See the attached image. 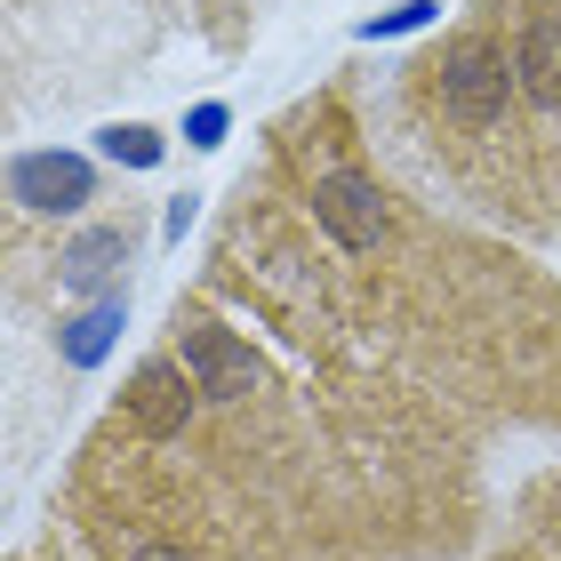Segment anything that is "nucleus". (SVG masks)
Segmentation results:
<instances>
[{"mask_svg":"<svg viewBox=\"0 0 561 561\" xmlns=\"http://www.w3.org/2000/svg\"><path fill=\"white\" fill-rule=\"evenodd\" d=\"M185 377H193V386L209 393V401H241L249 386H257L249 353L225 337V329H193V337H185Z\"/></svg>","mask_w":561,"mask_h":561,"instance_id":"nucleus-2","label":"nucleus"},{"mask_svg":"<svg viewBox=\"0 0 561 561\" xmlns=\"http://www.w3.org/2000/svg\"><path fill=\"white\" fill-rule=\"evenodd\" d=\"M514 81H522V96L529 105H561V24H529L522 33V48H514Z\"/></svg>","mask_w":561,"mask_h":561,"instance_id":"nucleus-6","label":"nucleus"},{"mask_svg":"<svg viewBox=\"0 0 561 561\" xmlns=\"http://www.w3.org/2000/svg\"><path fill=\"white\" fill-rule=\"evenodd\" d=\"M514 89H522V81L505 72V57H497L490 41H466V48H457V57L442 65V96H449V113H457V121H473V129H490Z\"/></svg>","mask_w":561,"mask_h":561,"instance_id":"nucleus-1","label":"nucleus"},{"mask_svg":"<svg viewBox=\"0 0 561 561\" xmlns=\"http://www.w3.org/2000/svg\"><path fill=\"white\" fill-rule=\"evenodd\" d=\"M105 329H113V313H89L81 329H72V362H89V353H105Z\"/></svg>","mask_w":561,"mask_h":561,"instance_id":"nucleus-8","label":"nucleus"},{"mask_svg":"<svg viewBox=\"0 0 561 561\" xmlns=\"http://www.w3.org/2000/svg\"><path fill=\"white\" fill-rule=\"evenodd\" d=\"M313 209H321V225H329L345 249H369L377 233H386V201H377V185H362V176H329Z\"/></svg>","mask_w":561,"mask_h":561,"instance_id":"nucleus-5","label":"nucleus"},{"mask_svg":"<svg viewBox=\"0 0 561 561\" xmlns=\"http://www.w3.org/2000/svg\"><path fill=\"white\" fill-rule=\"evenodd\" d=\"M137 561H193V553H185V546H145Z\"/></svg>","mask_w":561,"mask_h":561,"instance_id":"nucleus-10","label":"nucleus"},{"mask_svg":"<svg viewBox=\"0 0 561 561\" xmlns=\"http://www.w3.org/2000/svg\"><path fill=\"white\" fill-rule=\"evenodd\" d=\"M113 265H129V241H121L113 225H105V233H81V241L65 249V289H81V297H89V289H105Z\"/></svg>","mask_w":561,"mask_h":561,"instance_id":"nucleus-7","label":"nucleus"},{"mask_svg":"<svg viewBox=\"0 0 561 561\" xmlns=\"http://www.w3.org/2000/svg\"><path fill=\"white\" fill-rule=\"evenodd\" d=\"M193 377H185V362H152V369H137V386H129V417L145 425V433H185V410H193Z\"/></svg>","mask_w":561,"mask_h":561,"instance_id":"nucleus-4","label":"nucleus"},{"mask_svg":"<svg viewBox=\"0 0 561 561\" xmlns=\"http://www.w3.org/2000/svg\"><path fill=\"white\" fill-rule=\"evenodd\" d=\"M9 185H16L24 209H81L89 201V161H72V152H24Z\"/></svg>","mask_w":561,"mask_h":561,"instance_id":"nucleus-3","label":"nucleus"},{"mask_svg":"<svg viewBox=\"0 0 561 561\" xmlns=\"http://www.w3.org/2000/svg\"><path fill=\"white\" fill-rule=\"evenodd\" d=\"M105 145H113V152H121V161H137V169H145V161H152V152H161V145H152V137H145V129H113V137H105Z\"/></svg>","mask_w":561,"mask_h":561,"instance_id":"nucleus-9","label":"nucleus"}]
</instances>
